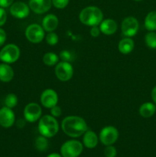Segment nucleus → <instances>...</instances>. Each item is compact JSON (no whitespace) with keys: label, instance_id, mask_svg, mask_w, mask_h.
<instances>
[{"label":"nucleus","instance_id":"29","mask_svg":"<svg viewBox=\"0 0 156 157\" xmlns=\"http://www.w3.org/2000/svg\"><path fill=\"white\" fill-rule=\"evenodd\" d=\"M51 1L52 6H54L56 9H63L68 6L70 0H51Z\"/></svg>","mask_w":156,"mask_h":157},{"label":"nucleus","instance_id":"28","mask_svg":"<svg viewBox=\"0 0 156 157\" xmlns=\"http://www.w3.org/2000/svg\"><path fill=\"white\" fill-rule=\"evenodd\" d=\"M103 153L106 157H116L117 151H116V147H113V145H109L106 146Z\"/></svg>","mask_w":156,"mask_h":157},{"label":"nucleus","instance_id":"26","mask_svg":"<svg viewBox=\"0 0 156 157\" xmlns=\"http://www.w3.org/2000/svg\"><path fill=\"white\" fill-rule=\"evenodd\" d=\"M45 40L47 44H48L50 46H54L59 41V37L58 34L55 33L54 32H48L47 35H45Z\"/></svg>","mask_w":156,"mask_h":157},{"label":"nucleus","instance_id":"17","mask_svg":"<svg viewBox=\"0 0 156 157\" xmlns=\"http://www.w3.org/2000/svg\"><path fill=\"white\" fill-rule=\"evenodd\" d=\"M83 145L88 149H93L97 146L99 137L93 130H87L83 135Z\"/></svg>","mask_w":156,"mask_h":157},{"label":"nucleus","instance_id":"22","mask_svg":"<svg viewBox=\"0 0 156 157\" xmlns=\"http://www.w3.org/2000/svg\"><path fill=\"white\" fill-rule=\"evenodd\" d=\"M59 55H57L54 52H47L43 56V62L45 65L48 67L54 66L59 62Z\"/></svg>","mask_w":156,"mask_h":157},{"label":"nucleus","instance_id":"37","mask_svg":"<svg viewBox=\"0 0 156 157\" xmlns=\"http://www.w3.org/2000/svg\"><path fill=\"white\" fill-rule=\"evenodd\" d=\"M134 1H136V2H140V1H142V0H134Z\"/></svg>","mask_w":156,"mask_h":157},{"label":"nucleus","instance_id":"21","mask_svg":"<svg viewBox=\"0 0 156 157\" xmlns=\"http://www.w3.org/2000/svg\"><path fill=\"white\" fill-rule=\"evenodd\" d=\"M144 25L145 29L149 32L156 31V11H151L147 14Z\"/></svg>","mask_w":156,"mask_h":157},{"label":"nucleus","instance_id":"20","mask_svg":"<svg viewBox=\"0 0 156 157\" xmlns=\"http://www.w3.org/2000/svg\"><path fill=\"white\" fill-rule=\"evenodd\" d=\"M139 114L144 118L151 117L156 112L155 104L151 102H145L139 107Z\"/></svg>","mask_w":156,"mask_h":157},{"label":"nucleus","instance_id":"30","mask_svg":"<svg viewBox=\"0 0 156 157\" xmlns=\"http://www.w3.org/2000/svg\"><path fill=\"white\" fill-rule=\"evenodd\" d=\"M50 115L53 116L55 118L59 117H61V114H62V110H61V108L58 105L54 106V107H53L52 108H50Z\"/></svg>","mask_w":156,"mask_h":157},{"label":"nucleus","instance_id":"33","mask_svg":"<svg viewBox=\"0 0 156 157\" xmlns=\"http://www.w3.org/2000/svg\"><path fill=\"white\" fill-rule=\"evenodd\" d=\"M6 38H7L6 32H5L4 29H2L0 27V47L5 44V42L6 41Z\"/></svg>","mask_w":156,"mask_h":157},{"label":"nucleus","instance_id":"24","mask_svg":"<svg viewBox=\"0 0 156 157\" xmlns=\"http://www.w3.org/2000/svg\"><path fill=\"white\" fill-rule=\"evenodd\" d=\"M145 42L147 47L151 49H156V33L149 32L145 36Z\"/></svg>","mask_w":156,"mask_h":157},{"label":"nucleus","instance_id":"7","mask_svg":"<svg viewBox=\"0 0 156 157\" xmlns=\"http://www.w3.org/2000/svg\"><path fill=\"white\" fill-rule=\"evenodd\" d=\"M55 75L59 81L66 82L73 78V67L71 63L60 61L55 66Z\"/></svg>","mask_w":156,"mask_h":157},{"label":"nucleus","instance_id":"31","mask_svg":"<svg viewBox=\"0 0 156 157\" xmlns=\"http://www.w3.org/2000/svg\"><path fill=\"white\" fill-rule=\"evenodd\" d=\"M7 21V13L5 9L0 7V27L4 25Z\"/></svg>","mask_w":156,"mask_h":157},{"label":"nucleus","instance_id":"9","mask_svg":"<svg viewBox=\"0 0 156 157\" xmlns=\"http://www.w3.org/2000/svg\"><path fill=\"white\" fill-rule=\"evenodd\" d=\"M119 138V131L113 126L104 127L99 132V140L103 145H113Z\"/></svg>","mask_w":156,"mask_h":157},{"label":"nucleus","instance_id":"36","mask_svg":"<svg viewBox=\"0 0 156 157\" xmlns=\"http://www.w3.org/2000/svg\"><path fill=\"white\" fill-rule=\"evenodd\" d=\"M47 157H62V156H61V155H60L59 153H50V154H49Z\"/></svg>","mask_w":156,"mask_h":157},{"label":"nucleus","instance_id":"16","mask_svg":"<svg viewBox=\"0 0 156 157\" xmlns=\"http://www.w3.org/2000/svg\"><path fill=\"white\" fill-rule=\"evenodd\" d=\"M101 33L106 35H112L116 32L118 29V25L115 20L112 18L103 19L99 25Z\"/></svg>","mask_w":156,"mask_h":157},{"label":"nucleus","instance_id":"4","mask_svg":"<svg viewBox=\"0 0 156 157\" xmlns=\"http://www.w3.org/2000/svg\"><path fill=\"white\" fill-rule=\"evenodd\" d=\"M21 55V51L18 45L15 44H8L0 51V61L6 64H13L16 62Z\"/></svg>","mask_w":156,"mask_h":157},{"label":"nucleus","instance_id":"14","mask_svg":"<svg viewBox=\"0 0 156 157\" xmlns=\"http://www.w3.org/2000/svg\"><path fill=\"white\" fill-rule=\"evenodd\" d=\"M29 8L35 14L41 15L48 12L52 6L51 0H29Z\"/></svg>","mask_w":156,"mask_h":157},{"label":"nucleus","instance_id":"35","mask_svg":"<svg viewBox=\"0 0 156 157\" xmlns=\"http://www.w3.org/2000/svg\"><path fill=\"white\" fill-rule=\"evenodd\" d=\"M151 99H152L153 102L156 104V86H154V87H153L152 90H151Z\"/></svg>","mask_w":156,"mask_h":157},{"label":"nucleus","instance_id":"12","mask_svg":"<svg viewBox=\"0 0 156 157\" xmlns=\"http://www.w3.org/2000/svg\"><path fill=\"white\" fill-rule=\"evenodd\" d=\"M30 8L28 5L23 2H15L9 7L10 14L14 18L23 19L27 18L30 14Z\"/></svg>","mask_w":156,"mask_h":157},{"label":"nucleus","instance_id":"2","mask_svg":"<svg viewBox=\"0 0 156 157\" xmlns=\"http://www.w3.org/2000/svg\"><path fill=\"white\" fill-rule=\"evenodd\" d=\"M79 18L80 22L84 25L90 27L99 26L103 20V12L96 6H87L80 11Z\"/></svg>","mask_w":156,"mask_h":157},{"label":"nucleus","instance_id":"11","mask_svg":"<svg viewBox=\"0 0 156 157\" xmlns=\"http://www.w3.org/2000/svg\"><path fill=\"white\" fill-rule=\"evenodd\" d=\"M58 100L59 98H58V93L51 88H47L43 90L40 97V102L41 105L48 109L58 105Z\"/></svg>","mask_w":156,"mask_h":157},{"label":"nucleus","instance_id":"34","mask_svg":"<svg viewBox=\"0 0 156 157\" xmlns=\"http://www.w3.org/2000/svg\"><path fill=\"white\" fill-rule=\"evenodd\" d=\"M14 3V0H0V7L6 9L9 8Z\"/></svg>","mask_w":156,"mask_h":157},{"label":"nucleus","instance_id":"19","mask_svg":"<svg viewBox=\"0 0 156 157\" xmlns=\"http://www.w3.org/2000/svg\"><path fill=\"white\" fill-rule=\"evenodd\" d=\"M14 78V70L9 64H0V81L2 82H10Z\"/></svg>","mask_w":156,"mask_h":157},{"label":"nucleus","instance_id":"23","mask_svg":"<svg viewBox=\"0 0 156 157\" xmlns=\"http://www.w3.org/2000/svg\"><path fill=\"white\" fill-rule=\"evenodd\" d=\"M35 148L38 150V151L44 152L48 147V140H47V138L45 136H39L36 138L35 142Z\"/></svg>","mask_w":156,"mask_h":157},{"label":"nucleus","instance_id":"15","mask_svg":"<svg viewBox=\"0 0 156 157\" xmlns=\"http://www.w3.org/2000/svg\"><path fill=\"white\" fill-rule=\"evenodd\" d=\"M58 25H59V19L58 16L54 14H48L45 15L41 23L42 28L47 32H54L58 29Z\"/></svg>","mask_w":156,"mask_h":157},{"label":"nucleus","instance_id":"13","mask_svg":"<svg viewBox=\"0 0 156 157\" xmlns=\"http://www.w3.org/2000/svg\"><path fill=\"white\" fill-rule=\"evenodd\" d=\"M15 122V115L12 109L3 107L0 109V126L4 128H10Z\"/></svg>","mask_w":156,"mask_h":157},{"label":"nucleus","instance_id":"10","mask_svg":"<svg viewBox=\"0 0 156 157\" xmlns=\"http://www.w3.org/2000/svg\"><path fill=\"white\" fill-rule=\"evenodd\" d=\"M24 121L29 123H35L39 121L42 115V109L41 107L37 103H29L24 107Z\"/></svg>","mask_w":156,"mask_h":157},{"label":"nucleus","instance_id":"6","mask_svg":"<svg viewBox=\"0 0 156 157\" xmlns=\"http://www.w3.org/2000/svg\"><path fill=\"white\" fill-rule=\"evenodd\" d=\"M25 37L32 44H38L45 38V31L41 25L36 23L31 24L26 28Z\"/></svg>","mask_w":156,"mask_h":157},{"label":"nucleus","instance_id":"27","mask_svg":"<svg viewBox=\"0 0 156 157\" xmlns=\"http://www.w3.org/2000/svg\"><path fill=\"white\" fill-rule=\"evenodd\" d=\"M60 59L63 61H67V62H71L73 59V54L68 50H63L61 51L59 55Z\"/></svg>","mask_w":156,"mask_h":157},{"label":"nucleus","instance_id":"5","mask_svg":"<svg viewBox=\"0 0 156 157\" xmlns=\"http://www.w3.org/2000/svg\"><path fill=\"white\" fill-rule=\"evenodd\" d=\"M84 145L76 140H70L62 144L61 155L62 157H78L82 153Z\"/></svg>","mask_w":156,"mask_h":157},{"label":"nucleus","instance_id":"8","mask_svg":"<svg viewBox=\"0 0 156 157\" xmlns=\"http://www.w3.org/2000/svg\"><path fill=\"white\" fill-rule=\"evenodd\" d=\"M139 29V23L136 18L128 16L125 18L121 25V31L125 37L132 38L138 33Z\"/></svg>","mask_w":156,"mask_h":157},{"label":"nucleus","instance_id":"25","mask_svg":"<svg viewBox=\"0 0 156 157\" xmlns=\"http://www.w3.org/2000/svg\"><path fill=\"white\" fill-rule=\"evenodd\" d=\"M18 102V97L15 94H9L6 95V98H5V106L9 108H14L17 106Z\"/></svg>","mask_w":156,"mask_h":157},{"label":"nucleus","instance_id":"3","mask_svg":"<svg viewBox=\"0 0 156 157\" xmlns=\"http://www.w3.org/2000/svg\"><path fill=\"white\" fill-rule=\"evenodd\" d=\"M39 133L47 139L54 136L59 131V124L55 117L51 115H44L38 121Z\"/></svg>","mask_w":156,"mask_h":157},{"label":"nucleus","instance_id":"32","mask_svg":"<svg viewBox=\"0 0 156 157\" xmlns=\"http://www.w3.org/2000/svg\"><path fill=\"white\" fill-rule=\"evenodd\" d=\"M90 33L92 37H93V38H97V37H99V35H100L101 32L100 29H99V28L98 27V26H93V27H91V29H90Z\"/></svg>","mask_w":156,"mask_h":157},{"label":"nucleus","instance_id":"18","mask_svg":"<svg viewBox=\"0 0 156 157\" xmlns=\"http://www.w3.org/2000/svg\"><path fill=\"white\" fill-rule=\"evenodd\" d=\"M134 41L132 39V38H128V37L121 39L118 44V50L122 55L130 54L134 49Z\"/></svg>","mask_w":156,"mask_h":157},{"label":"nucleus","instance_id":"1","mask_svg":"<svg viewBox=\"0 0 156 157\" xmlns=\"http://www.w3.org/2000/svg\"><path fill=\"white\" fill-rule=\"evenodd\" d=\"M61 129L68 136L76 138L84 135L88 130V125L85 120L79 116H67L61 122Z\"/></svg>","mask_w":156,"mask_h":157}]
</instances>
